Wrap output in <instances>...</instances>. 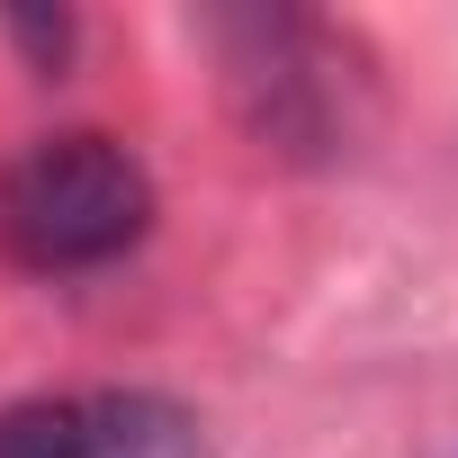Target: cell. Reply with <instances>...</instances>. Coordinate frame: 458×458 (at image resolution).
Segmentation results:
<instances>
[{"label":"cell","mask_w":458,"mask_h":458,"mask_svg":"<svg viewBox=\"0 0 458 458\" xmlns=\"http://www.w3.org/2000/svg\"><path fill=\"white\" fill-rule=\"evenodd\" d=\"M153 225V180L117 135H37L10 171H0V252L19 270H99L144 243Z\"/></svg>","instance_id":"6da1fadb"},{"label":"cell","mask_w":458,"mask_h":458,"mask_svg":"<svg viewBox=\"0 0 458 458\" xmlns=\"http://www.w3.org/2000/svg\"><path fill=\"white\" fill-rule=\"evenodd\" d=\"M0 458H207V440L171 395L64 386L0 413Z\"/></svg>","instance_id":"7a4b0ae2"},{"label":"cell","mask_w":458,"mask_h":458,"mask_svg":"<svg viewBox=\"0 0 458 458\" xmlns=\"http://www.w3.org/2000/svg\"><path fill=\"white\" fill-rule=\"evenodd\" d=\"M216 37L234 46V72H252V81L279 72V99L261 108V135H288V144L333 135V46H324V28H306V19H225Z\"/></svg>","instance_id":"3957f363"}]
</instances>
